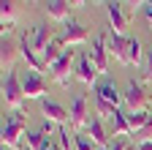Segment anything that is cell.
<instances>
[{
    "label": "cell",
    "instance_id": "1",
    "mask_svg": "<svg viewBox=\"0 0 152 150\" xmlns=\"http://www.w3.org/2000/svg\"><path fill=\"white\" fill-rule=\"evenodd\" d=\"M25 98H27V96H25L22 79L16 77V71L3 74V101H6V106H8L11 112H16V109H22Z\"/></svg>",
    "mask_w": 152,
    "mask_h": 150
},
{
    "label": "cell",
    "instance_id": "2",
    "mask_svg": "<svg viewBox=\"0 0 152 150\" xmlns=\"http://www.w3.org/2000/svg\"><path fill=\"white\" fill-rule=\"evenodd\" d=\"M122 101L128 104V112H139V109H147V104H149V93L144 90L141 82L130 79L128 87H125V93H122Z\"/></svg>",
    "mask_w": 152,
    "mask_h": 150
},
{
    "label": "cell",
    "instance_id": "3",
    "mask_svg": "<svg viewBox=\"0 0 152 150\" xmlns=\"http://www.w3.org/2000/svg\"><path fill=\"white\" fill-rule=\"evenodd\" d=\"M38 104H41V115H44V120H49V123H54V126H65V123H71V109H65L63 104H57V101H52V98H41Z\"/></svg>",
    "mask_w": 152,
    "mask_h": 150
},
{
    "label": "cell",
    "instance_id": "4",
    "mask_svg": "<svg viewBox=\"0 0 152 150\" xmlns=\"http://www.w3.org/2000/svg\"><path fill=\"white\" fill-rule=\"evenodd\" d=\"M25 134H27V128H25V126H19L16 120L6 117L3 131H0V142H3V147L19 150V147H22V137H25Z\"/></svg>",
    "mask_w": 152,
    "mask_h": 150
},
{
    "label": "cell",
    "instance_id": "5",
    "mask_svg": "<svg viewBox=\"0 0 152 150\" xmlns=\"http://www.w3.org/2000/svg\"><path fill=\"white\" fill-rule=\"evenodd\" d=\"M73 58H76V49H65V52H63V58L49 68L52 79H54L57 85H63V87L71 85V63H73Z\"/></svg>",
    "mask_w": 152,
    "mask_h": 150
},
{
    "label": "cell",
    "instance_id": "6",
    "mask_svg": "<svg viewBox=\"0 0 152 150\" xmlns=\"http://www.w3.org/2000/svg\"><path fill=\"white\" fill-rule=\"evenodd\" d=\"M106 38H109V33H98L95 35V41H92V49L87 52L95 68H98V74H106L109 71V49H106Z\"/></svg>",
    "mask_w": 152,
    "mask_h": 150
},
{
    "label": "cell",
    "instance_id": "7",
    "mask_svg": "<svg viewBox=\"0 0 152 150\" xmlns=\"http://www.w3.org/2000/svg\"><path fill=\"white\" fill-rule=\"evenodd\" d=\"M22 87H25V96H27V98H35V101L46 98V90H49L44 74H35V71H27V74H25Z\"/></svg>",
    "mask_w": 152,
    "mask_h": 150
},
{
    "label": "cell",
    "instance_id": "8",
    "mask_svg": "<svg viewBox=\"0 0 152 150\" xmlns=\"http://www.w3.org/2000/svg\"><path fill=\"white\" fill-rule=\"evenodd\" d=\"M19 58H22L25 63H27V71H35V74H44L49 66L44 63V58L41 55H38L30 44H27V35H22V38H19Z\"/></svg>",
    "mask_w": 152,
    "mask_h": 150
},
{
    "label": "cell",
    "instance_id": "9",
    "mask_svg": "<svg viewBox=\"0 0 152 150\" xmlns=\"http://www.w3.org/2000/svg\"><path fill=\"white\" fill-rule=\"evenodd\" d=\"M90 123V112H87V96L84 93H76L73 101H71V126L79 131V128H87Z\"/></svg>",
    "mask_w": 152,
    "mask_h": 150
},
{
    "label": "cell",
    "instance_id": "10",
    "mask_svg": "<svg viewBox=\"0 0 152 150\" xmlns=\"http://www.w3.org/2000/svg\"><path fill=\"white\" fill-rule=\"evenodd\" d=\"M73 74H76V79L84 82L87 87H98V85H95V82H98V68H95V63H92L90 55H82V58H79Z\"/></svg>",
    "mask_w": 152,
    "mask_h": 150
},
{
    "label": "cell",
    "instance_id": "11",
    "mask_svg": "<svg viewBox=\"0 0 152 150\" xmlns=\"http://www.w3.org/2000/svg\"><path fill=\"white\" fill-rule=\"evenodd\" d=\"M63 41L65 47H76V44H87L90 41V30L82 25V22H65V30H63Z\"/></svg>",
    "mask_w": 152,
    "mask_h": 150
},
{
    "label": "cell",
    "instance_id": "12",
    "mask_svg": "<svg viewBox=\"0 0 152 150\" xmlns=\"http://www.w3.org/2000/svg\"><path fill=\"white\" fill-rule=\"evenodd\" d=\"M106 49L114 60H120L128 66V35H120V33H111L109 30V38H106Z\"/></svg>",
    "mask_w": 152,
    "mask_h": 150
},
{
    "label": "cell",
    "instance_id": "13",
    "mask_svg": "<svg viewBox=\"0 0 152 150\" xmlns=\"http://www.w3.org/2000/svg\"><path fill=\"white\" fill-rule=\"evenodd\" d=\"M106 14H109L111 33H120V35H125V33H128V25H130V19L125 16L122 6H120V3H109V6H106Z\"/></svg>",
    "mask_w": 152,
    "mask_h": 150
},
{
    "label": "cell",
    "instance_id": "14",
    "mask_svg": "<svg viewBox=\"0 0 152 150\" xmlns=\"http://www.w3.org/2000/svg\"><path fill=\"white\" fill-rule=\"evenodd\" d=\"M87 137L95 142V147H106V145H109V134H106L103 120H101L98 115L90 117V123H87Z\"/></svg>",
    "mask_w": 152,
    "mask_h": 150
},
{
    "label": "cell",
    "instance_id": "15",
    "mask_svg": "<svg viewBox=\"0 0 152 150\" xmlns=\"http://www.w3.org/2000/svg\"><path fill=\"white\" fill-rule=\"evenodd\" d=\"M16 55H19V44H11L8 38H3V44H0V66H3V74L14 71Z\"/></svg>",
    "mask_w": 152,
    "mask_h": 150
},
{
    "label": "cell",
    "instance_id": "16",
    "mask_svg": "<svg viewBox=\"0 0 152 150\" xmlns=\"http://www.w3.org/2000/svg\"><path fill=\"white\" fill-rule=\"evenodd\" d=\"M52 41H54L52 27H49V25H38V27H35V33H33V41H30V47H33L38 55H44V49H46Z\"/></svg>",
    "mask_w": 152,
    "mask_h": 150
},
{
    "label": "cell",
    "instance_id": "17",
    "mask_svg": "<svg viewBox=\"0 0 152 150\" xmlns=\"http://www.w3.org/2000/svg\"><path fill=\"white\" fill-rule=\"evenodd\" d=\"M65 49H68V47H65V41H63V35H54V41H52V44L44 49V55H41V58H44V63L52 68L57 60L63 58V52H65Z\"/></svg>",
    "mask_w": 152,
    "mask_h": 150
},
{
    "label": "cell",
    "instance_id": "18",
    "mask_svg": "<svg viewBox=\"0 0 152 150\" xmlns=\"http://www.w3.org/2000/svg\"><path fill=\"white\" fill-rule=\"evenodd\" d=\"M68 14H71L68 0H49L46 3V16L54 22H68Z\"/></svg>",
    "mask_w": 152,
    "mask_h": 150
},
{
    "label": "cell",
    "instance_id": "19",
    "mask_svg": "<svg viewBox=\"0 0 152 150\" xmlns=\"http://www.w3.org/2000/svg\"><path fill=\"white\" fill-rule=\"evenodd\" d=\"M95 93H98L101 98H106L111 106L120 109V104H122V93L117 90V85H114V82H103V85H98V87H95Z\"/></svg>",
    "mask_w": 152,
    "mask_h": 150
},
{
    "label": "cell",
    "instance_id": "20",
    "mask_svg": "<svg viewBox=\"0 0 152 150\" xmlns=\"http://www.w3.org/2000/svg\"><path fill=\"white\" fill-rule=\"evenodd\" d=\"M144 49L139 38H128V66H141L144 68Z\"/></svg>",
    "mask_w": 152,
    "mask_h": 150
},
{
    "label": "cell",
    "instance_id": "21",
    "mask_svg": "<svg viewBox=\"0 0 152 150\" xmlns=\"http://www.w3.org/2000/svg\"><path fill=\"white\" fill-rule=\"evenodd\" d=\"M125 115H128V123H130V128H133V137H136V131H141V128L149 123L152 112H149V109H139V112H125Z\"/></svg>",
    "mask_w": 152,
    "mask_h": 150
},
{
    "label": "cell",
    "instance_id": "22",
    "mask_svg": "<svg viewBox=\"0 0 152 150\" xmlns=\"http://www.w3.org/2000/svg\"><path fill=\"white\" fill-rule=\"evenodd\" d=\"M92 104H95V115H98L101 120H103V117L114 120V115H117V106H111L106 98H101V96H98V93L92 96Z\"/></svg>",
    "mask_w": 152,
    "mask_h": 150
},
{
    "label": "cell",
    "instance_id": "23",
    "mask_svg": "<svg viewBox=\"0 0 152 150\" xmlns=\"http://www.w3.org/2000/svg\"><path fill=\"white\" fill-rule=\"evenodd\" d=\"M114 137H133V128H130V123H128V115L122 109H117V115H114Z\"/></svg>",
    "mask_w": 152,
    "mask_h": 150
},
{
    "label": "cell",
    "instance_id": "24",
    "mask_svg": "<svg viewBox=\"0 0 152 150\" xmlns=\"http://www.w3.org/2000/svg\"><path fill=\"white\" fill-rule=\"evenodd\" d=\"M0 16H3L0 25H16V6H14V0H0Z\"/></svg>",
    "mask_w": 152,
    "mask_h": 150
},
{
    "label": "cell",
    "instance_id": "25",
    "mask_svg": "<svg viewBox=\"0 0 152 150\" xmlns=\"http://www.w3.org/2000/svg\"><path fill=\"white\" fill-rule=\"evenodd\" d=\"M25 139H27V147L30 150H41L46 145V134H44V131H27Z\"/></svg>",
    "mask_w": 152,
    "mask_h": 150
},
{
    "label": "cell",
    "instance_id": "26",
    "mask_svg": "<svg viewBox=\"0 0 152 150\" xmlns=\"http://www.w3.org/2000/svg\"><path fill=\"white\" fill-rule=\"evenodd\" d=\"M73 145H76V150H98L87 134H73Z\"/></svg>",
    "mask_w": 152,
    "mask_h": 150
},
{
    "label": "cell",
    "instance_id": "27",
    "mask_svg": "<svg viewBox=\"0 0 152 150\" xmlns=\"http://www.w3.org/2000/svg\"><path fill=\"white\" fill-rule=\"evenodd\" d=\"M57 139H60V150H76V145L71 142V134L65 131V126H60V131H57Z\"/></svg>",
    "mask_w": 152,
    "mask_h": 150
},
{
    "label": "cell",
    "instance_id": "28",
    "mask_svg": "<svg viewBox=\"0 0 152 150\" xmlns=\"http://www.w3.org/2000/svg\"><path fill=\"white\" fill-rule=\"evenodd\" d=\"M147 139H152V117H149V123H147L141 131H136V145H139V142H147Z\"/></svg>",
    "mask_w": 152,
    "mask_h": 150
},
{
    "label": "cell",
    "instance_id": "29",
    "mask_svg": "<svg viewBox=\"0 0 152 150\" xmlns=\"http://www.w3.org/2000/svg\"><path fill=\"white\" fill-rule=\"evenodd\" d=\"M144 79L152 82V49L147 52V60H144Z\"/></svg>",
    "mask_w": 152,
    "mask_h": 150
},
{
    "label": "cell",
    "instance_id": "30",
    "mask_svg": "<svg viewBox=\"0 0 152 150\" xmlns=\"http://www.w3.org/2000/svg\"><path fill=\"white\" fill-rule=\"evenodd\" d=\"M128 6H130L133 11H139V8H144V6H149V0H128Z\"/></svg>",
    "mask_w": 152,
    "mask_h": 150
},
{
    "label": "cell",
    "instance_id": "31",
    "mask_svg": "<svg viewBox=\"0 0 152 150\" xmlns=\"http://www.w3.org/2000/svg\"><path fill=\"white\" fill-rule=\"evenodd\" d=\"M41 131L46 137H52V131H54V123H49V120H44V126H41Z\"/></svg>",
    "mask_w": 152,
    "mask_h": 150
},
{
    "label": "cell",
    "instance_id": "32",
    "mask_svg": "<svg viewBox=\"0 0 152 150\" xmlns=\"http://www.w3.org/2000/svg\"><path fill=\"white\" fill-rule=\"evenodd\" d=\"M111 150H130V147H128V142H125V139H117V142L111 145Z\"/></svg>",
    "mask_w": 152,
    "mask_h": 150
},
{
    "label": "cell",
    "instance_id": "33",
    "mask_svg": "<svg viewBox=\"0 0 152 150\" xmlns=\"http://www.w3.org/2000/svg\"><path fill=\"white\" fill-rule=\"evenodd\" d=\"M144 16H147V25H149V30H152V6L144 8Z\"/></svg>",
    "mask_w": 152,
    "mask_h": 150
},
{
    "label": "cell",
    "instance_id": "34",
    "mask_svg": "<svg viewBox=\"0 0 152 150\" xmlns=\"http://www.w3.org/2000/svg\"><path fill=\"white\" fill-rule=\"evenodd\" d=\"M68 6L71 8H82V6H87V0H68Z\"/></svg>",
    "mask_w": 152,
    "mask_h": 150
},
{
    "label": "cell",
    "instance_id": "35",
    "mask_svg": "<svg viewBox=\"0 0 152 150\" xmlns=\"http://www.w3.org/2000/svg\"><path fill=\"white\" fill-rule=\"evenodd\" d=\"M136 150H152V139H147V142H139V145H136Z\"/></svg>",
    "mask_w": 152,
    "mask_h": 150
},
{
    "label": "cell",
    "instance_id": "36",
    "mask_svg": "<svg viewBox=\"0 0 152 150\" xmlns=\"http://www.w3.org/2000/svg\"><path fill=\"white\" fill-rule=\"evenodd\" d=\"M41 150H57V147H54V145H52V142H49V139H46V145H44V147H41Z\"/></svg>",
    "mask_w": 152,
    "mask_h": 150
},
{
    "label": "cell",
    "instance_id": "37",
    "mask_svg": "<svg viewBox=\"0 0 152 150\" xmlns=\"http://www.w3.org/2000/svg\"><path fill=\"white\" fill-rule=\"evenodd\" d=\"M98 150H111V147H98Z\"/></svg>",
    "mask_w": 152,
    "mask_h": 150
},
{
    "label": "cell",
    "instance_id": "38",
    "mask_svg": "<svg viewBox=\"0 0 152 150\" xmlns=\"http://www.w3.org/2000/svg\"><path fill=\"white\" fill-rule=\"evenodd\" d=\"M3 150H11V147H3Z\"/></svg>",
    "mask_w": 152,
    "mask_h": 150
},
{
    "label": "cell",
    "instance_id": "39",
    "mask_svg": "<svg viewBox=\"0 0 152 150\" xmlns=\"http://www.w3.org/2000/svg\"><path fill=\"white\" fill-rule=\"evenodd\" d=\"M30 3H35V0H30Z\"/></svg>",
    "mask_w": 152,
    "mask_h": 150
},
{
    "label": "cell",
    "instance_id": "40",
    "mask_svg": "<svg viewBox=\"0 0 152 150\" xmlns=\"http://www.w3.org/2000/svg\"><path fill=\"white\" fill-rule=\"evenodd\" d=\"M149 6H152V0H149Z\"/></svg>",
    "mask_w": 152,
    "mask_h": 150
}]
</instances>
